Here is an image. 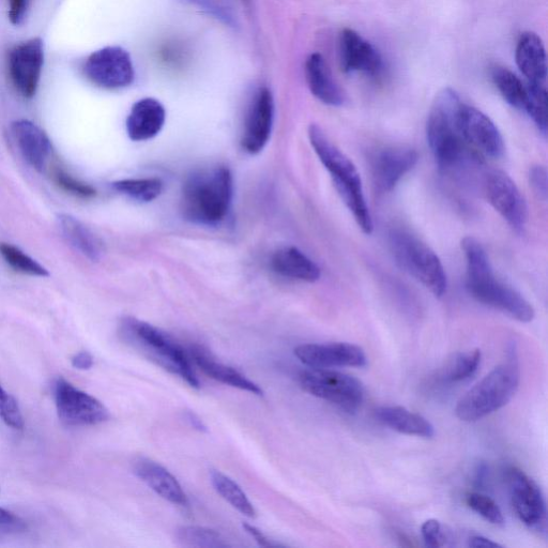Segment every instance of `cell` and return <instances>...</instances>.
I'll return each instance as SVG.
<instances>
[{"label": "cell", "mask_w": 548, "mask_h": 548, "mask_svg": "<svg viewBox=\"0 0 548 548\" xmlns=\"http://www.w3.org/2000/svg\"><path fill=\"white\" fill-rule=\"evenodd\" d=\"M462 249L466 257V287L470 296L521 323L534 321V307L519 292L496 278L481 243L473 237H466Z\"/></svg>", "instance_id": "6da1fadb"}, {"label": "cell", "mask_w": 548, "mask_h": 548, "mask_svg": "<svg viewBox=\"0 0 548 548\" xmlns=\"http://www.w3.org/2000/svg\"><path fill=\"white\" fill-rule=\"evenodd\" d=\"M234 196L233 175L224 165L206 167L192 173L182 187L181 211L195 224L222 223L230 212Z\"/></svg>", "instance_id": "7a4b0ae2"}, {"label": "cell", "mask_w": 548, "mask_h": 548, "mask_svg": "<svg viewBox=\"0 0 548 548\" xmlns=\"http://www.w3.org/2000/svg\"><path fill=\"white\" fill-rule=\"evenodd\" d=\"M462 103L455 90H441L433 102L426 123V137L440 170L452 171L470 159H480L466 144L459 128Z\"/></svg>", "instance_id": "3957f363"}, {"label": "cell", "mask_w": 548, "mask_h": 548, "mask_svg": "<svg viewBox=\"0 0 548 548\" xmlns=\"http://www.w3.org/2000/svg\"><path fill=\"white\" fill-rule=\"evenodd\" d=\"M309 139L315 154L329 172L334 187L352 212L361 231L371 235L374 230L373 220L356 165L329 140L321 127L312 125L309 128Z\"/></svg>", "instance_id": "277c9868"}, {"label": "cell", "mask_w": 548, "mask_h": 548, "mask_svg": "<svg viewBox=\"0 0 548 548\" xmlns=\"http://www.w3.org/2000/svg\"><path fill=\"white\" fill-rule=\"evenodd\" d=\"M120 336L164 370L185 380L190 387L201 388L187 353L169 334L139 319L126 317L120 324Z\"/></svg>", "instance_id": "5b68a950"}, {"label": "cell", "mask_w": 548, "mask_h": 548, "mask_svg": "<svg viewBox=\"0 0 548 548\" xmlns=\"http://www.w3.org/2000/svg\"><path fill=\"white\" fill-rule=\"evenodd\" d=\"M521 383L519 364L513 357L498 365L471 388L455 407V415L464 422H476L504 408L514 398Z\"/></svg>", "instance_id": "8992f818"}, {"label": "cell", "mask_w": 548, "mask_h": 548, "mask_svg": "<svg viewBox=\"0 0 548 548\" xmlns=\"http://www.w3.org/2000/svg\"><path fill=\"white\" fill-rule=\"evenodd\" d=\"M395 261L437 298L447 293L448 280L437 254L417 236L405 230L390 233Z\"/></svg>", "instance_id": "52a82bcc"}, {"label": "cell", "mask_w": 548, "mask_h": 548, "mask_svg": "<svg viewBox=\"0 0 548 548\" xmlns=\"http://www.w3.org/2000/svg\"><path fill=\"white\" fill-rule=\"evenodd\" d=\"M301 388L313 397L336 405L347 414H356L364 401L359 379L330 369H309L299 375Z\"/></svg>", "instance_id": "ba28073f"}, {"label": "cell", "mask_w": 548, "mask_h": 548, "mask_svg": "<svg viewBox=\"0 0 548 548\" xmlns=\"http://www.w3.org/2000/svg\"><path fill=\"white\" fill-rule=\"evenodd\" d=\"M505 478L511 505L517 517L528 528L539 534H546V504L539 485L517 467H509Z\"/></svg>", "instance_id": "9c48e42d"}, {"label": "cell", "mask_w": 548, "mask_h": 548, "mask_svg": "<svg viewBox=\"0 0 548 548\" xmlns=\"http://www.w3.org/2000/svg\"><path fill=\"white\" fill-rule=\"evenodd\" d=\"M54 397L58 417L66 425H96L110 418L108 408L100 401L75 388L64 378L57 379Z\"/></svg>", "instance_id": "30bf717a"}, {"label": "cell", "mask_w": 548, "mask_h": 548, "mask_svg": "<svg viewBox=\"0 0 548 548\" xmlns=\"http://www.w3.org/2000/svg\"><path fill=\"white\" fill-rule=\"evenodd\" d=\"M84 72L91 83L110 90L126 88L135 78L131 56L120 47H106L91 54Z\"/></svg>", "instance_id": "8fae6325"}, {"label": "cell", "mask_w": 548, "mask_h": 548, "mask_svg": "<svg viewBox=\"0 0 548 548\" xmlns=\"http://www.w3.org/2000/svg\"><path fill=\"white\" fill-rule=\"evenodd\" d=\"M484 193L487 201L513 230H524L528 221L527 203L510 176L501 171H493L485 178Z\"/></svg>", "instance_id": "7c38bea8"}, {"label": "cell", "mask_w": 548, "mask_h": 548, "mask_svg": "<svg viewBox=\"0 0 548 548\" xmlns=\"http://www.w3.org/2000/svg\"><path fill=\"white\" fill-rule=\"evenodd\" d=\"M459 128L464 141L480 157L499 159L504 155L502 135L489 116L462 103L459 111Z\"/></svg>", "instance_id": "4fadbf2b"}, {"label": "cell", "mask_w": 548, "mask_h": 548, "mask_svg": "<svg viewBox=\"0 0 548 548\" xmlns=\"http://www.w3.org/2000/svg\"><path fill=\"white\" fill-rule=\"evenodd\" d=\"M43 64L44 45L40 38L27 40L10 51V78L24 98L32 99L36 95Z\"/></svg>", "instance_id": "5bb4252c"}, {"label": "cell", "mask_w": 548, "mask_h": 548, "mask_svg": "<svg viewBox=\"0 0 548 548\" xmlns=\"http://www.w3.org/2000/svg\"><path fill=\"white\" fill-rule=\"evenodd\" d=\"M295 356L310 369L364 368L368 357L364 350L349 343L304 344Z\"/></svg>", "instance_id": "9a60e30c"}, {"label": "cell", "mask_w": 548, "mask_h": 548, "mask_svg": "<svg viewBox=\"0 0 548 548\" xmlns=\"http://www.w3.org/2000/svg\"><path fill=\"white\" fill-rule=\"evenodd\" d=\"M418 163V152L394 146L378 150L371 160L373 184L380 193L391 192Z\"/></svg>", "instance_id": "2e32d148"}, {"label": "cell", "mask_w": 548, "mask_h": 548, "mask_svg": "<svg viewBox=\"0 0 548 548\" xmlns=\"http://www.w3.org/2000/svg\"><path fill=\"white\" fill-rule=\"evenodd\" d=\"M274 120V100L264 87L254 96L243 126L241 146L250 155H257L269 142Z\"/></svg>", "instance_id": "e0dca14e"}, {"label": "cell", "mask_w": 548, "mask_h": 548, "mask_svg": "<svg viewBox=\"0 0 548 548\" xmlns=\"http://www.w3.org/2000/svg\"><path fill=\"white\" fill-rule=\"evenodd\" d=\"M340 62L345 73L361 72L371 78H377L384 69L382 56L353 29H344L341 34Z\"/></svg>", "instance_id": "ac0fdd59"}, {"label": "cell", "mask_w": 548, "mask_h": 548, "mask_svg": "<svg viewBox=\"0 0 548 548\" xmlns=\"http://www.w3.org/2000/svg\"><path fill=\"white\" fill-rule=\"evenodd\" d=\"M133 470L137 478L163 499L182 508L189 507L188 497L177 479L157 462L140 459L135 462Z\"/></svg>", "instance_id": "d6986e66"}, {"label": "cell", "mask_w": 548, "mask_h": 548, "mask_svg": "<svg viewBox=\"0 0 548 548\" xmlns=\"http://www.w3.org/2000/svg\"><path fill=\"white\" fill-rule=\"evenodd\" d=\"M166 112L161 102L154 98L137 101L127 118V133L133 142L154 139L164 127Z\"/></svg>", "instance_id": "ffe728a7"}, {"label": "cell", "mask_w": 548, "mask_h": 548, "mask_svg": "<svg viewBox=\"0 0 548 548\" xmlns=\"http://www.w3.org/2000/svg\"><path fill=\"white\" fill-rule=\"evenodd\" d=\"M11 130L25 160L41 172L52 150L48 135L26 119L14 121Z\"/></svg>", "instance_id": "44dd1931"}, {"label": "cell", "mask_w": 548, "mask_h": 548, "mask_svg": "<svg viewBox=\"0 0 548 548\" xmlns=\"http://www.w3.org/2000/svg\"><path fill=\"white\" fill-rule=\"evenodd\" d=\"M517 67L525 76L527 83L546 85L547 58L544 44L535 33H524L517 42L515 52Z\"/></svg>", "instance_id": "7402d4cb"}, {"label": "cell", "mask_w": 548, "mask_h": 548, "mask_svg": "<svg viewBox=\"0 0 548 548\" xmlns=\"http://www.w3.org/2000/svg\"><path fill=\"white\" fill-rule=\"evenodd\" d=\"M306 78L313 96L329 106H341L345 97L342 89L334 81L326 60L321 54L314 53L306 63Z\"/></svg>", "instance_id": "603a6c76"}, {"label": "cell", "mask_w": 548, "mask_h": 548, "mask_svg": "<svg viewBox=\"0 0 548 548\" xmlns=\"http://www.w3.org/2000/svg\"><path fill=\"white\" fill-rule=\"evenodd\" d=\"M271 267L279 276L291 280L314 283L321 278V269L295 247H285L274 253Z\"/></svg>", "instance_id": "cb8c5ba5"}, {"label": "cell", "mask_w": 548, "mask_h": 548, "mask_svg": "<svg viewBox=\"0 0 548 548\" xmlns=\"http://www.w3.org/2000/svg\"><path fill=\"white\" fill-rule=\"evenodd\" d=\"M375 417L380 423L401 434L426 439L435 436L434 426L428 419L402 406L379 407L375 410Z\"/></svg>", "instance_id": "d4e9b609"}, {"label": "cell", "mask_w": 548, "mask_h": 548, "mask_svg": "<svg viewBox=\"0 0 548 548\" xmlns=\"http://www.w3.org/2000/svg\"><path fill=\"white\" fill-rule=\"evenodd\" d=\"M190 356L197 367L217 382L263 397L264 391L260 386L233 368L211 358L200 346H192Z\"/></svg>", "instance_id": "484cf974"}, {"label": "cell", "mask_w": 548, "mask_h": 548, "mask_svg": "<svg viewBox=\"0 0 548 548\" xmlns=\"http://www.w3.org/2000/svg\"><path fill=\"white\" fill-rule=\"evenodd\" d=\"M58 222L64 237L76 251L91 262H98L102 256V245L96 235L78 219L70 215H59Z\"/></svg>", "instance_id": "4316f807"}, {"label": "cell", "mask_w": 548, "mask_h": 548, "mask_svg": "<svg viewBox=\"0 0 548 548\" xmlns=\"http://www.w3.org/2000/svg\"><path fill=\"white\" fill-rule=\"evenodd\" d=\"M480 349L454 355L439 372L438 379L444 384H456L474 376L480 367Z\"/></svg>", "instance_id": "83f0119b"}, {"label": "cell", "mask_w": 548, "mask_h": 548, "mask_svg": "<svg viewBox=\"0 0 548 548\" xmlns=\"http://www.w3.org/2000/svg\"><path fill=\"white\" fill-rule=\"evenodd\" d=\"M492 79L500 95L513 108L525 111L528 103L527 85L520 78L504 67H495L492 70Z\"/></svg>", "instance_id": "f1b7e54d"}, {"label": "cell", "mask_w": 548, "mask_h": 548, "mask_svg": "<svg viewBox=\"0 0 548 548\" xmlns=\"http://www.w3.org/2000/svg\"><path fill=\"white\" fill-rule=\"evenodd\" d=\"M211 482L219 495L241 514L250 517V519L256 516L252 502L235 481L221 474L220 471L213 470L211 473Z\"/></svg>", "instance_id": "f546056e"}, {"label": "cell", "mask_w": 548, "mask_h": 548, "mask_svg": "<svg viewBox=\"0 0 548 548\" xmlns=\"http://www.w3.org/2000/svg\"><path fill=\"white\" fill-rule=\"evenodd\" d=\"M112 186L115 191L143 203L158 199L164 188L159 178L124 179L114 182Z\"/></svg>", "instance_id": "4dcf8cb0"}, {"label": "cell", "mask_w": 548, "mask_h": 548, "mask_svg": "<svg viewBox=\"0 0 548 548\" xmlns=\"http://www.w3.org/2000/svg\"><path fill=\"white\" fill-rule=\"evenodd\" d=\"M177 540L180 544L189 547L225 548L228 547L225 539L217 532L204 527L186 526L177 530Z\"/></svg>", "instance_id": "1f68e13d"}, {"label": "cell", "mask_w": 548, "mask_h": 548, "mask_svg": "<svg viewBox=\"0 0 548 548\" xmlns=\"http://www.w3.org/2000/svg\"><path fill=\"white\" fill-rule=\"evenodd\" d=\"M0 254L14 270L33 277L45 278L50 276L49 271L36 262L34 258L28 256L19 248L8 245V243H0Z\"/></svg>", "instance_id": "d6a6232c"}, {"label": "cell", "mask_w": 548, "mask_h": 548, "mask_svg": "<svg viewBox=\"0 0 548 548\" xmlns=\"http://www.w3.org/2000/svg\"><path fill=\"white\" fill-rule=\"evenodd\" d=\"M528 103L525 112L534 120L542 134H547V89L546 85L527 83Z\"/></svg>", "instance_id": "836d02e7"}, {"label": "cell", "mask_w": 548, "mask_h": 548, "mask_svg": "<svg viewBox=\"0 0 548 548\" xmlns=\"http://www.w3.org/2000/svg\"><path fill=\"white\" fill-rule=\"evenodd\" d=\"M467 506L479 514L483 519L495 526H505V516L496 502L481 493H469L466 496Z\"/></svg>", "instance_id": "e575fe53"}, {"label": "cell", "mask_w": 548, "mask_h": 548, "mask_svg": "<svg viewBox=\"0 0 548 548\" xmlns=\"http://www.w3.org/2000/svg\"><path fill=\"white\" fill-rule=\"evenodd\" d=\"M0 418L13 430L24 429V417L17 400L0 384Z\"/></svg>", "instance_id": "d590c367"}, {"label": "cell", "mask_w": 548, "mask_h": 548, "mask_svg": "<svg viewBox=\"0 0 548 548\" xmlns=\"http://www.w3.org/2000/svg\"><path fill=\"white\" fill-rule=\"evenodd\" d=\"M55 180L60 188L81 199H93L97 195L96 189L73 178L62 170L55 172Z\"/></svg>", "instance_id": "8d00e7d4"}, {"label": "cell", "mask_w": 548, "mask_h": 548, "mask_svg": "<svg viewBox=\"0 0 548 548\" xmlns=\"http://www.w3.org/2000/svg\"><path fill=\"white\" fill-rule=\"evenodd\" d=\"M189 2L221 20L225 24L234 25L235 18L225 0H189Z\"/></svg>", "instance_id": "74e56055"}, {"label": "cell", "mask_w": 548, "mask_h": 548, "mask_svg": "<svg viewBox=\"0 0 548 548\" xmlns=\"http://www.w3.org/2000/svg\"><path fill=\"white\" fill-rule=\"evenodd\" d=\"M421 532L426 546L440 547L444 546L446 543L447 537L443 526H441L440 522L435 519L426 521L422 525Z\"/></svg>", "instance_id": "f35d334b"}, {"label": "cell", "mask_w": 548, "mask_h": 548, "mask_svg": "<svg viewBox=\"0 0 548 548\" xmlns=\"http://www.w3.org/2000/svg\"><path fill=\"white\" fill-rule=\"evenodd\" d=\"M529 184L540 200L547 199V171L544 166H532L529 172Z\"/></svg>", "instance_id": "ab89813d"}, {"label": "cell", "mask_w": 548, "mask_h": 548, "mask_svg": "<svg viewBox=\"0 0 548 548\" xmlns=\"http://www.w3.org/2000/svg\"><path fill=\"white\" fill-rule=\"evenodd\" d=\"M26 528L25 523L10 511L0 508V535L18 534Z\"/></svg>", "instance_id": "60d3db41"}, {"label": "cell", "mask_w": 548, "mask_h": 548, "mask_svg": "<svg viewBox=\"0 0 548 548\" xmlns=\"http://www.w3.org/2000/svg\"><path fill=\"white\" fill-rule=\"evenodd\" d=\"M27 0H9V19L13 25H21L25 19Z\"/></svg>", "instance_id": "b9f144b4"}, {"label": "cell", "mask_w": 548, "mask_h": 548, "mask_svg": "<svg viewBox=\"0 0 548 548\" xmlns=\"http://www.w3.org/2000/svg\"><path fill=\"white\" fill-rule=\"evenodd\" d=\"M71 363L74 369L87 371L93 368L94 358L87 352H81L72 358Z\"/></svg>", "instance_id": "7bdbcfd3"}, {"label": "cell", "mask_w": 548, "mask_h": 548, "mask_svg": "<svg viewBox=\"0 0 548 548\" xmlns=\"http://www.w3.org/2000/svg\"><path fill=\"white\" fill-rule=\"evenodd\" d=\"M243 528L246 529L248 534L254 538V540L264 547H271V546H278V544H274L268 540V538L263 534V532L260 529H257L256 527L249 525V524H243Z\"/></svg>", "instance_id": "ee69618b"}, {"label": "cell", "mask_w": 548, "mask_h": 548, "mask_svg": "<svg viewBox=\"0 0 548 548\" xmlns=\"http://www.w3.org/2000/svg\"><path fill=\"white\" fill-rule=\"evenodd\" d=\"M468 545L474 548H497L504 547L491 539H487L483 536H474L469 539Z\"/></svg>", "instance_id": "f6af8a7d"}, {"label": "cell", "mask_w": 548, "mask_h": 548, "mask_svg": "<svg viewBox=\"0 0 548 548\" xmlns=\"http://www.w3.org/2000/svg\"><path fill=\"white\" fill-rule=\"evenodd\" d=\"M187 419L195 430L200 432H207L206 425L203 423V421L195 414L191 413V411L187 413Z\"/></svg>", "instance_id": "bcb514c9"}]
</instances>
